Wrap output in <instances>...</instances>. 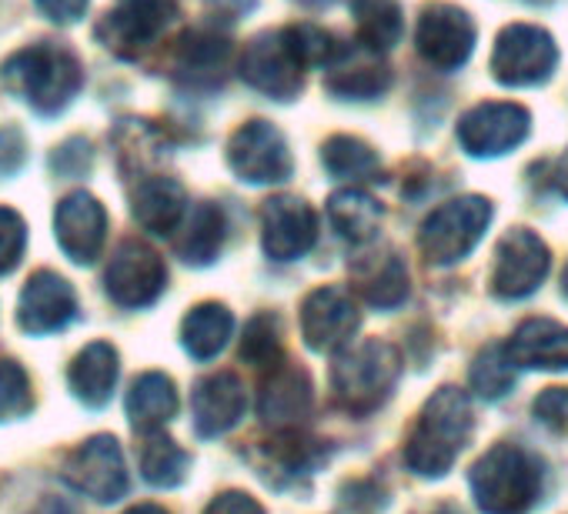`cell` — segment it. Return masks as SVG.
Returning <instances> with one entry per match:
<instances>
[{"label":"cell","mask_w":568,"mask_h":514,"mask_svg":"<svg viewBox=\"0 0 568 514\" xmlns=\"http://www.w3.org/2000/svg\"><path fill=\"white\" fill-rule=\"evenodd\" d=\"M0 81L38 114H61L78 97L84 84V68L71 48L58 41H41L11 54L0 68Z\"/></svg>","instance_id":"1"},{"label":"cell","mask_w":568,"mask_h":514,"mask_svg":"<svg viewBox=\"0 0 568 514\" xmlns=\"http://www.w3.org/2000/svg\"><path fill=\"white\" fill-rule=\"evenodd\" d=\"M471 424H475V418H471L468 394L462 388H452V384L438 388L428 398V404H425V411H422V418H418V424L405 444L408 471H415L418 477L448 474L455 458L462 454V448L471 438Z\"/></svg>","instance_id":"2"},{"label":"cell","mask_w":568,"mask_h":514,"mask_svg":"<svg viewBox=\"0 0 568 514\" xmlns=\"http://www.w3.org/2000/svg\"><path fill=\"white\" fill-rule=\"evenodd\" d=\"M471 494L485 514H528L541 494V461L521 444H495L471 467Z\"/></svg>","instance_id":"3"},{"label":"cell","mask_w":568,"mask_h":514,"mask_svg":"<svg viewBox=\"0 0 568 514\" xmlns=\"http://www.w3.org/2000/svg\"><path fill=\"white\" fill-rule=\"evenodd\" d=\"M402 374V354L395 345L368 338L358 345H345L332 364V391L335 401L348 414H372L388 401L392 388Z\"/></svg>","instance_id":"4"},{"label":"cell","mask_w":568,"mask_h":514,"mask_svg":"<svg viewBox=\"0 0 568 514\" xmlns=\"http://www.w3.org/2000/svg\"><path fill=\"white\" fill-rule=\"evenodd\" d=\"M488 220H491V204L475 194L455 197V201L435 207L425 217L422 234H418V247L425 254V261L438 265V268L458 265L462 257H468L475 250Z\"/></svg>","instance_id":"5"},{"label":"cell","mask_w":568,"mask_h":514,"mask_svg":"<svg viewBox=\"0 0 568 514\" xmlns=\"http://www.w3.org/2000/svg\"><path fill=\"white\" fill-rule=\"evenodd\" d=\"M178 21V0H114L94 38L121 61H138Z\"/></svg>","instance_id":"6"},{"label":"cell","mask_w":568,"mask_h":514,"mask_svg":"<svg viewBox=\"0 0 568 514\" xmlns=\"http://www.w3.org/2000/svg\"><path fill=\"white\" fill-rule=\"evenodd\" d=\"M237 71L254 91H261L274 101H292V97H298V91L305 84L308 64L292 38V28H284V31L257 34L244 48Z\"/></svg>","instance_id":"7"},{"label":"cell","mask_w":568,"mask_h":514,"mask_svg":"<svg viewBox=\"0 0 568 514\" xmlns=\"http://www.w3.org/2000/svg\"><path fill=\"white\" fill-rule=\"evenodd\" d=\"M558 64V48L548 31L535 24H511L498 34L491 54L495 81L508 88H535L551 78Z\"/></svg>","instance_id":"8"},{"label":"cell","mask_w":568,"mask_h":514,"mask_svg":"<svg viewBox=\"0 0 568 514\" xmlns=\"http://www.w3.org/2000/svg\"><path fill=\"white\" fill-rule=\"evenodd\" d=\"M61 477L74 491H81L101 504L121 501L128 491V467H124V451H121L118 438L114 434H94L84 444H78L64 461Z\"/></svg>","instance_id":"9"},{"label":"cell","mask_w":568,"mask_h":514,"mask_svg":"<svg viewBox=\"0 0 568 514\" xmlns=\"http://www.w3.org/2000/svg\"><path fill=\"white\" fill-rule=\"evenodd\" d=\"M168 285V268L161 254L144 240H124L104 271V288L121 308H148L161 298Z\"/></svg>","instance_id":"10"},{"label":"cell","mask_w":568,"mask_h":514,"mask_svg":"<svg viewBox=\"0 0 568 514\" xmlns=\"http://www.w3.org/2000/svg\"><path fill=\"white\" fill-rule=\"evenodd\" d=\"M227 164L247 184H281L292 177V151L267 121L241 124L227 141Z\"/></svg>","instance_id":"11"},{"label":"cell","mask_w":568,"mask_h":514,"mask_svg":"<svg viewBox=\"0 0 568 514\" xmlns=\"http://www.w3.org/2000/svg\"><path fill=\"white\" fill-rule=\"evenodd\" d=\"M548 247L538 234L528 227H515L498 240L495 250V271H491V291L505 301L528 298L531 291L541 288L548 275Z\"/></svg>","instance_id":"12"},{"label":"cell","mask_w":568,"mask_h":514,"mask_svg":"<svg viewBox=\"0 0 568 514\" xmlns=\"http://www.w3.org/2000/svg\"><path fill=\"white\" fill-rule=\"evenodd\" d=\"M318 237V217L312 204L292 194H277L261 207V244L274 261H298Z\"/></svg>","instance_id":"13"},{"label":"cell","mask_w":568,"mask_h":514,"mask_svg":"<svg viewBox=\"0 0 568 514\" xmlns=\"http://www.w3.org/2000/svg\"><path fill=\"white\" fill-rule=\"evenodd\" d=\"M531 114L521 104H478L458 121V144L471 157H498L528 137Z\"/></svg>","instance_id":"14"},{"label":"cell","mask_w":568,"mask_h":514,"mask_svg":"<svg viewBox=\"0 0 568 514\" xmlns=\"http://www.w3.org/2000/svg\"><path fill=\"white\" fill-rule=\"evenodd\" d=\"M418 54L438 71H455L471 58L475 24L455 4H428L418 21Z\"/></svg>","instance_id":"15"},{"label":"cell","mask_w":568,"mask_h":514,"mask_svg":"<svg viewBox=\"0 0 568 514\" xmlns=\"http://www.w3.org/2000/svg\"><path fill=\"white\" fill-rule=\"evenodd\" d=\"M231 58H234V48L224 34L197 28V31L181 34V41L174 44L171 74L187 91H214L224 84L231 71Z\"/></svg>","instance_id":"16"},{"label":"cell","mask_w":568,"mask_h":514,"mask_svg":"<svg viewBox=\"0 0 568 514\" xmlns=\"http://www.w3.org/2000/svg\"><path fill=\"white\" fill-rule=\"evenodd\" d=\"M54 234H58L61 250L74 265H94L104 247V237H108L104 204L88 191H74V194L61 197V204L54 210Z\"/></svg>","instance_id":"17"},{"label":"cell","mask_w":568,"mask_h":514,"mask_svg":"<svg viewBox=\"0 0 568 514\" xmlns=\"http://www.w3.org/2000/svg\"><path fill=\"white\" fill-rule=\"evenodd\" d=\"M78 315V295L58 271H38L28 278L18 301V328L31 338L68 328Z\"/></svg>","instance_id":"18"},{"label":"cell","mask_w":568,"mask_h":514,"mask_svg":"<svg viewBox=\"0 0 568 514\" xmlns=\"http://www.w3.org/2000/svg\"><path fill=\"white\" fill-rule=\"evenodd\" d=\"M358 328V308L345 288H315L302 305V338L312 351H338Z\"/></svg>","instance_id":"19"},{"label":"cell","mask_w":568,"mask_h":514,"mask_svg":"<svg viewBox=\"0 0 568 514\" xmlns=\"http://www.w3.org/2000/svg\"><path fill=\"white\" fill-rule=\"evenodd\" d=\"M244 408H247L244 384L231 371L207 374L194 384L191 414H194V431L201 438H217V434L231 431L244 418Z\"/></svg>","instance_id":"20"},{"label":"cell","mask_w":568,"mask_h":514,"mask_svg":"<svg viewBox=\"0 0 568 514\" xmlns=\"http://www.w3.org/2000/svg\"><path fill=\"white\" fill-rule=\"evenodd\" d=\"M257 411L274 431L298 428L312 411V378H308V371L292 364V361H277L271 368L267 381H264Z\"/></svg>","instance_id":"21"},{"label":"cell","mask_w":568,"mask_h":514,"mask_svg":"<svg viewBox=\"0 0 568 514\" xmlns=\"http://www.w3.org/2000/svg\"><path fill=\"white\" fill-rule=\"evenodd\" d=\"M325 71H328V81H325L328 91L338 94V97H348V101L378 97L392 84V71L382 64L378 51H372L365 44H358V48L342 44L335 61Z\"/></svg>","instance_id":"22"},{"label":"cell","mask_w":568,"mask_h":514,"mask_svg":"<svg viewBox=\"0 0 568 514\" xmlns=\"http://www.w3.org/2000/svg\"><path fill=\"white\" fill-rule=\"evenodd\" d=\"M505 351L515 368L565 371L568 368V328L548 318H528L515 328Z\"/></svg>","instance_id":"23"},{"label":"cell","mask_w":568,"mask_h":514,"mask_svg":"<svg viewBox=\"0 0 568 514\" xmlns=\"http://www.w3.org/2000/svg\"><path fill=\"white\" fill-rule=\"evenodd\" d=\"M352 281L355 291L382 311H392L408 298V268L392 247L362 254L352 265Z\"/></svg>","instance_id":"24"},{"label":"cell","mask_w":568,"mask_h":514,"mask_svg":"<svg viewBox=\"0 0 568 514\" xmlns=\"http://www.w3.org/2000/svg\"><path fill=\"white\" fill-rule=\"evenodd\" d=\"M325 461H328V451L322 448V441L302 434L298 428H284L271 441L261 444L257 467L267 474V481L274 477L281 484V481H298V477L312 474Z\"/></svg>","instance_id":"25"},{"label":"cell","mask_w":568,"mask_h":514,"mask_svg":"<svg viewBox=\"0 0 568 514\" xmlns=\"http://www.w3.org/2000/svg\"><path fill=\"white\" fill-rule=\"evenodd\" d=\"M134 220L151 234H174L187 210V194L174 177H144L131 191Z\"/></svg>","instance_id":"26"},{"label":"cell","mask_w":568,"mask_h":514,"mask_svg":"<svg viewBox=\"0 0 568 514\" xmlns=\"http://www.w3.org/2000/svg\"><path fill=\"white\" fill-rule=\"evenodd\" d=\"M121 374V358L114 351V345L108 341H91L88 348L78 351V358L68 368V384L74 391V398L88 408H104L114 394Z\"/></svg>","instance_id":"27"},{"label":"cell","mask_w":568,"mask_h":514,"mask_svg":"<svg viewBox=\"0 0 568 514\" xmlns=\"http://www.w3.org/2000/svg\"><path fill=\"white\" fill-rule=\"evenodd\" d=\"M178 388L164 371H144L128 391V418L138 431L154 434L178 414Z\"/></svg>","instance_id":"28"},{"label":"cell","mask_w":568,"mask_h":514,"mask_svg":"<svg viewBox=\"0 0 568 514\" xmlns=\"http://www.w3.org/2000/svg\"><path fill=\"white\" fill-rule=\"evenodd\" d=\"M234 331V318L224 305L204 301L191 308L181 321V345L194 361H211L224 351L227 338Z\"/></svg>","instance_id":"29"},{"label":"cell","mask_w":568,"mask_h":514,"mask_svg":"<svg viewBox=\"0 0 568 514\" xmlns=\"http://www.w3.org/2000/svg\"><path fill=\"white\" fill-rule=\"evenodd\" d=\"M224 234H227V224H224V210L217 204H197L187 220H184V230L178 237V257L184 265H194V268H204L211 265L214 257L221 254L224 247Z\"/></svg>","instance_id":"30"},{"label":"cell","mask_w":568,"mask_h":514,"mask_svg":"<svg viewBox=\"0 0 568 514\" xmlns=\"http://www.w3.org/2000/svg\"><path fill=\"white\" fill-rule=\"evenodd\" d=\"M328 220L332 227L352 240V244H368L378 230V220H382V207L372 194L358 191V187H348V191H338L332 194L328 201Z\"/></svg>","instance_id":"31"},{"label":"cell","mask_w":568,"mask_h":514,"mask_svg":"<svg viewBox=\"0 0 568 514\" xmlns=\"http://www.w3.org/2000/svg\"><path fill=\"white\" fill-rule=\"evenodd\" d=\"M352 14H355L358 44L378 54L392 51L405 34V18H402L398 0H352Z\"/></svg>","instance_id":"32"},{"label":"cell","mask_w":568,"mask_h":514,"mask_svg":"<svg viewBox=\"0 0 568 514\" xmlns=\"http://www.w3.org/2000/svg\"><path fill=\"white\" fill-rule=\"evenodd\" d=\"M191 471V454L168 434H148L141 448V474L154 487H178Z\"/></svg>","instance_id":"33"},{"label":"cell","mask_w":568,"mask_h":514,"mask_svg":"<svg viewBox=\"0 0 568 514\" xmlns=\"http://www.w3.org/2000/svg\"><path fill=\"white\" fill-rule=\"evenodd\" d=\"M322 164L332 177H342V181H372L382 171L378 154L362 137H352V134L328 137L322 147Z\"/></svg>","instance_id":"34"},{"label":"cell","mask_w":568,"mask_h":514,"mask_svg":"<svg viewBox=\"0 0 568 514\" xmlns=\"http://www.w3.org/2000/svg\"><path fill=\"white\" fill-rule=\"evenodd\" d=\"M515 384V364L505 348H485L471 364V388L485 401H498Z\"/></svg>","instance_id":"35"},{"label":"cell","mask_w":568,"mask_h":514,"mask_svg":"<svg viewBox=\"0 0 568 514\" xmlns=\"http://www.w3.org/2000/svg\"><path fill=\"white\" fill-rule=\"evenodd\" d=\"M281 358V331L274 315H254L241 338V361L254 368H274Z\"/></svg>","instance_id":"36"},{"label":"cell","mask_w":568,"mask_h":514,"mask_svg":"<svg viewBox=\"0 0 568 514\" xmlns=\"http://www.w3.org/2000/svg\"><path fill=\"white\" fill-rule=\"evenodd\" d=\"M34 411V388L18 361H0V421L28 418Z\"/></svg>","instance_id":"37"},{"label":"cell","mask_w":568,"mask_h":514,"mask_svg":"<svg viewBox=\"0 0 568 514\" xmlns=\"http://www.w3.org/2000/svg\"><path fill=\"white\" fill-rule=\"evenodd\" d=\"M28 244V224L14 207H0V275H11Z\"/></svg>","instance_id":"38"},{"label":"cell","mask_w":568,"mask_h":514,"mask_svg":"<svg viewBox=\"0 0 568 514\" xmlns=\"http://www.w3.org/2000/svg\"><path fill=\"white\" fill-rule=\"evenodd\" d=\"M91 141L88 137H71V141H64L58 151H54V157H51V167H54V174H61V177H84L88 174V167H91Z\"/></svg>","instance_id":"39"},{"label":"cell","mask_w":568,"mask_h":514,"mask_svg":"<svg viewBox=\"0 0 568 514\" xmlns=\"http://www.w3.org/2000/svg\"><path fill=\"white\" fill-rule=\"evenodd\" d=\"M535 418L551 431L568 434V388H548L535 398Z\"/></svg>","instance_id":"40"},{"label":"cell","mask_w":568,"mask_h":514,"mask_svg":"<svg viewBox=\"0 0 568 514\" xmlns=\"http://www.w3.org/2000/svg\"><path fill=\"white\" fill-rule=\"evenodd\" d=\"M34 4L51 24H78L88 14L91 0H34Z\"/></svg>","instance_id":"41"},{"label":"cell","mask_w":568,"mask_h":514,"mask_svg":"<svg viewBox=\"0 0 568 514\" xmlns=\"http://www.w3.org/2000/svg\"><path fill=\"white\" fill-rule=\"evenodd\" d=\"M204 514H264V507L244 491H224L207 504Z\"/></svg>","instance_id":"42"},{"label":"cell","mask_w":568,"mask_h":514,"mask_svg":"<svg viewBox=\"0 0 568 514\" xmlns=\"http://www.w3.org/2000/svg\"><path fill=\"white\" fill-rule=\"evenodd\" d=\"M24 164V137L18 131L0 134V174H11Z\"/></svg>","instance_id":"43"},{"label":"cell","mask_w":568,"mask_h":514,"mask_svg":"<svg viewBox=\"0 0 568 514\" xmlns=\"http://www.w3.org/2000/svg\"><path fill=\"white\" fill-rule=\"evenodd\" d=\"M207 4H211L217 14H224L227 21H234V18H241V14H247V11L254 8V0H207Z\"/></svg>","instance_id":"44"},{"label":"cell","mask_w":568,"mask_h":514,"mask_svg":"<svg viewBox=\"0 0 568 514\" xmlns=\"http://www.w3.org/2000/svg\"><path fill=\"white\" fill-rule=\"evenodd\" d=\"M555 187L561 191V197H568V151H565L561 161L555 164Z\"/></svg>","instance_id":"45"},{"label":"cell","mask_w":568,"mask_h":514,"mask_svg":"<svg viewBox=\"0 0 568 514\" xmlns=\"http://www.w3.org/2000/svg\"><path fill=\"white\" fill-rule=\"evenodd\" d=\"M124 514H171V511H164L161 504H134V507H128Z\"/></svg>","instance_id":"46"},{"label":"cell","mask_w":568,"mask_h":514,"mask_svg":"<svg viewBox=\"0 0 568 514\" xmlns=\"http://www.w3.org/2000/svg\"><path fill=\"white\" fill-rule=\"evenodd\" d=\"M422 514H458L452 504H438V507H428V511H422Z\"/></svg>","instance_id":"47"},{"label":"cell","mask_w":568,"mask_h":514,"mask_svg":"<svg viewBox=\"0 0 568 514\" xmlns=\"http://www.w3.org/2000/svg\"><path fill=\"white\" fill-rule=\"evenodd\" d=\"M302 4H312V8H322V4H332V0H302Z\"/></svg>","instance_id":"48"},{"label":"cell","mask_w":568,"mask_h":514,"mask_svg":"<svg viewBox=\"0 0 568 514\" xmlns=\"http://www.w3.org/2000/svg\"><path fill=\"white\" fill-rule=\"evenodd\" d=\"M561 291L568 295V268H565V278H561Z\"/></svg>","instance_id":"49"}]
</instances>
